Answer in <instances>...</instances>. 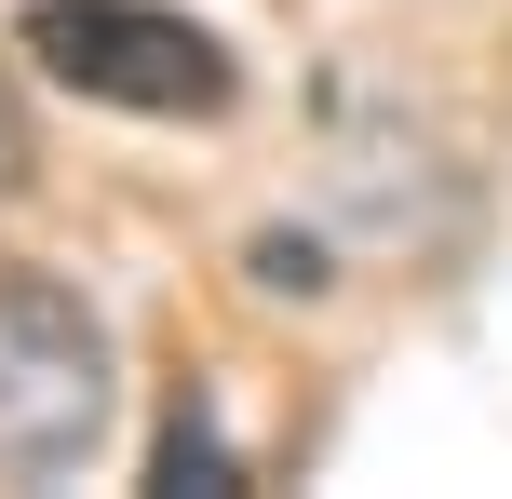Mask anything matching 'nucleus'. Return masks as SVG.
Segmentation results:
<instances>
[{
    "mask_svg": "<svg viewBox=\"0 0 512 499\" xmlns=\"http://www.w3.org/2000/svg\"><path fill=\"white\" fill-rule=\"evenodd\" d=\"M108 324L54 270H0V486H68L108 432Z\"/></svg>",
    "mask_w": 512,
    "mask_h": 499,
    "instance_id": "1",
    "label": "nucleus"
},
{
    "mask_svg": "<svg viewBox=\"0 0 512 499\" xmlns=\"http://www.w3.org/2000/svg\"><path fill=\"white\" fill-rule=\"evenodd\" d=\"M14 41L41 54L68 95L149 108V122H216V108L243 95L230 41H216V27H189V14H162V0H27Z\"/></svg>",
    "mask_w": 512,
    "mask_h": 499,
    "instance_id": "2",
    "label": "nucleus"
},
{
    "mask_svg": "<svg viewBox=\"0 0 512 499\" xmlns=\"http://www.w3.org/2000/svg\"><path fill=\"white\" fill-rule=\"evenodd\" d=\"M27 162H41V149H27V95H14V81H0V203H14V189H27Z\"/></svg>",
    "mask_w": 512,
    "mask_h": 499,
    "instance_id": "3",
    "label": "nucleus"
}]
</instances>
